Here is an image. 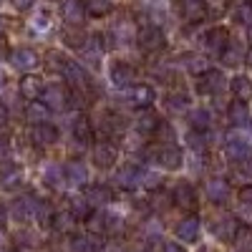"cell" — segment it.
I'll return each mask as SVG.
<instances>
[{
	"label": "cell",
	"mask_w": 252,
	"mask_h": 252,
	"mask_svg": "<svg viewBox=\"0 0 252 252\" xmlns=\"http://www.w3.org/2000/svg\"><path fill=\"white\" fill-rule=\"evenodd\" d=\"M40 101L46 103L51 111H66L73 101V94L68 86H61V83H53V86H46L43 94H40Z\"/></svg>",
	"instance_id": "3957f363"
},
{
	"label": "cell",
	"mask_w": 252,
	"mask_h": 252,
	"mask_svg": "<svg viewBox=\"0 0 252 252\" xmlns=\"http://www.w3.org/2000/svg\"><path fill=\"white\" fill-rule=\"evenodd\" d=\"M174 8H177L179 18L187 20V23H202L209 15V8H207L204 0H177Z\"/></svg>",
	"instance_id": "ba28073f"
},
{
	"label": "cell",
	"mask_w": 252,
	"mask_h": 252,
	"mask_svg": "<svg viewBox=\"0 0 252 252\" xmlns=\"http://www.w3.org/2000/svg\"><path fill=\"white\" fill-rule=\"evenodd\" d=\"M124 98H126L124 103L129 109H149L157 98V94L146 83H134V86H129V94H124Z\"/></svg>",
	"instance_id": "5b68a950"
},
{
	"label": "cell",
	"mask_w": 252,
	"mask_h": 252,
	"mask_svg": "<svg viewBox=\"0 0 252 252\" xmlns=\"http://www.w3.org/2000/svg\"><path fill=\"white\" fill-rule=\"evenodd\" d=\"M139 177H141L139 166L126 164V166H121V169L116 172L114 182H116V187H121V189H136V187H139Z\"/></svg>",
	"instance_id": "d4e9b609"
},
{
	"label": "cell",
	"mask_w": 252,
	"mask_h": 252,
	"mask_svg": "<svg viewBox=\"0 0 252 252\" xmlns=\"http://www.w3.org/2000/svg\"><path fill=\"white\" fill-rule=\"evenodd\" d=\"M229 43V31L224 26H212L207 28V33L202 35V46L209 56H222V51Z\"/></svg>",
	"instance_id": "277c9868"
},
{
	"label": "cell",
	"mask_w": 252,
	"mask_h": 252,
	"mask_svg": "<svg viewBox=\"0 0 252 252\" xmlns=\"http://www.w3.org/2000/svg\"><path fill=\"white\" fill-rule=\"evenodd\" d=\"M172 202L177 207H182V209H194L197 207V189H194V184L187 182V179L177 182L174 192H172Z\"/></svg>",
	"instance_id": "5bb4252c"
},
{
	"label": "cell",
	"mask_w": 252,
	"mask_h": 252,
	"mask_svg": "<svg viewBox=\"0 0 252 252\" xmlns=\"http://www.w3.org/2000/svg\"><path fill=\"white\" fill-rule=\"evenodd\" d=\"M154 136H157V139H159L161 144H172V141H174V129H172V126L166 124V121H161Z\"/></svg>",
	"instance_id": "bcb514c9"
},
{
	"label": "cell",
	"mask_w": 252,
	"mask_h": 252,
	"mask_svg": "<svg viewBox=\"0 0 252 252\" xmlns=\"http://www.w3.org/2000/svg\"><path fill=\"white\" fill-rule=\"evenodd\" d=\"M71 212H73L78 220H89V217L94 215V204H91L86 197H78V199L71 202Z\"/></svg>",
	"instance_id": "ee69618b"
},
{
	"label": "cell",
	"mask_w": 252,
	"mask_h": 252,
	"mask_svg": "<svg viewBox=\"0 0 252 252\" xmlns=\"http://www.w3.org/2000/svg\"><path fill=\"white\" fill-rule=\"evenodd\" d=\"M63 172H66V182H68V184L83 187V184L89 182V166H86V161H81V159H71V161H66Z\"/></svg>",
	"instance_id": "cb8c5ba5"
},
{
	"label": "cell",
	"mask_w": 252,
	"mask_h": 252,
	"mask_svg": "<svg viewBox=\"0 0 252 252\" xmlns=\"http://www.w3.org/2000/svg\"><path fill=\"white\" fill-rule=\"evenodd\" d=\"M212 232L222 240V242H229V240H235V235H237V229H240V224H237V217L235 215H220V217H215L212 220Z\"/></svg>",
	"instance_id": "9a60e30c"
},
{
	"label": "cell",
	"mask_w": 252,
	"mask_h": 252,
	"mask_svg": "<svg viewBox=\"0 0 252 252\" xmlns=\"http://www.w3.org/2000/svg\"><path fill=\"white\" fill-rule=\"evenodd\" d=\"M139 187L146 189V192H154V189L161 187V177L157 172H149V169H141V177H139Z\"/></svg>",
	"instance_id": "f6af8a7d"
},
{
	"label": "cell",
	"mask_w": 252,
	"mask_h": 252,
	"mask_svg": "<svg viewBox=\"0 0 252 252\" xmlns=\"http://www.w3.org/2000/svg\"><path fill=\"white\" fill-rule=\"evenodd\" d=\"M8 215H10V209L3 204V202H0V227H3L5 224V220H8Z\"/></svg>",
	"instance_id": "6f0895ef"
},
{
	"label": "cell",
	"mask_w": 252,
	"mask_h": 252,
	"mask_svg": "<svg viewBox=\"0 0 252 252\" xmlns=\"http://www.w3.org/2000/svg\"><path fill=\"white\" fill-rule=\"evenodd\" d=\"M136 43H139L141 53L152 56V53H159L166 46V35H164V31L159 26L149 23V26H144V28L136 31Z\"/></svg>",
	"instance_id": "7a4b0ae2"
},
{
	"label": "cell",
	"mask_w": 252,
	"mask_h": 252,
	"mask_svg": "<svg viewBox=\"0 0 252 252\" xmlns=\"http://www.w3.org/2000/svg\"><path fill=\"white\" fill-rule=\"evenodd\" d=\"M237 199H240V204L252 207V184H247V187L240 189V192H237Z\"/></svg>",
	"instance_id": "f907efd6"
},
{
	"label": "cell",
	"mask_w": 252,
	"mask_h": 252,
	"mask_svg": "<svg viewBox=\"0 0 252 252\" xmlns=\"http://www.w3.org/2000/svg\"><path fill=\"white\" fill-rule=\"evenodd\" d=\"M91 157H94L96 166H101V169H109V166H114L116 159H119V149H116V144H111V141H106V139H101V141L94 144Z\"/></svg>",
	"instance_id": "7c38bea8"
},
{
	"label": "cell",
	"mask_w": 252,
	"mask_h": 252,
	"mask_svg": "<svg viewBox=\"0 0 252 252\" xmlns=\"http://www.w3.org/2000/svg\"><path fill=\"white\" fill-rule=\"evenodd\" d=\"M237 174H240L242 179L252 182V154H250V157H245L242 161H237Z\"/></svg>",
	"instance_id": "7dc6e473"
},
{
	"label": "cell",
	"mask_w": 252,
	"mask_h": 252,
	"mask_svg": "<svg viewBox=\"0 0 252 252\" xmlns=\"http://www.w3.org/2000/svg\"><path fill=\"white\" fill-rule=\"evenodd\" d=\"M83 197H86L94 207H106L109 202H114V192H111V187H106V184H86Z\"/></svg>",
	"instance_id": "7402d4cb"
},
{
	"label": "cell",
	"mask_w": 252,
	"mask_h": 252,
	"mask_svg": "<svg viewBox=\"0 0 252 252\" xmlns=\"http://www.w3.org/2000/svg\"><path fill=\"white\" fill-rule=\"evenodd\" d=\"M63 40H66L71 48H81L89 40V35L81 31V26H66V31H63Z\"/></svg>",
	"instance_id": "74e56055"
},
{
	"label": "cell",
	"mask_w": 252,
	"mask_h": 252,
	"mask_svg": "<svg viewBox=\"0 0 252 252\" xmlns=\"http://www.w3.org/2000/svg\"><path fill=\"white\" fill-rule=\"evenodd\" d=\"M43 81H40L38 76H33V73H26L23 78H20V83H18V91H20V96H23L26 101H38L40 98V94H43Z\"/></svg>",
	"instance_id": "603a6c76"
},
{
	"label": "cell",
	"mask_w": 252,
	"mask_h": 252,
	"mask_svg": "<svg viewBox=\"0 0 252 252\" xmlns=\"http://www.w3.org/2000/svg\"><path fill=\"white\" fill-rule=\"evenodd\" d=\"M31 141L35 146H53L58 141V129L53 124L43 121V124H33V131H31Z\"/></svg>",
	"instance_id": "ffe728a7"
},
{
	"label": "cell",
	"mask_w": 252,
	"mask_h": 252,
	"mask_svg": "<svg viewBox=\"0 0 252 252\" xmlns=\"http://www.w3.org/2000/svg\"><path fill=\"white\" fill-rule=\"evenodd\" d=\"M166 109L174 111V114H182L189 109V96L187 91H172V94H166Z\"/></svg>",
	"instance_id": "8d00e7d4"
},
{
	"label": "cell",
	"mask_w": 252,
	"mask_h": 252,
	"mask_svg": "<svg viewBox=\"0 0 252 252\" xmlns=\"http://www.w3.org/2000/svg\"><path fill=\"white\" fill-rule=\"evenodd\" d=\"M235 20L245 28H252V0H240L235 5Z\"/></svg>",
	"instance_id": "ab89813d"
},
{
	"label": "cell",
	"mask_w": 252,
	"mask_h": 252,
	"mask_svg": "<svg viewBox=\"0 0 252 252\" xmlns=\"http://www.w3.org/2000/svg\"><path fill=\"white\" fill-rule=\"evenodd\" d=\"M199 232H202V224H199V220L197 217H182L179 222H177V227H174V235L182 240V242H197L199 240Z\"/></svg>",
	"instance_id": "d6986e66"
},
{
	"label": "cell",
	"mask_w": 252,
	"mask_h": 252,
	"mask_svg": "<svg viewBox=\"0 0 252 252\" xmlns=\"http://www.w3.org/2000/svg\"><path fill=\"white\" fill-rule=\"evenodd\" d=\"M159 124H161V119H159V114L152 111V109H141V114H139L136 121H134L136 131H139L141 136H154L157 129H159Z\"/></svg>",
	"instance_id": "44dd1931"
},
{
	"label": "cell",
	"mask_w": 252,
	"mask_h": 252,
	"mask_svg": "<svg viewBox=\"0 0 252 252\" xmlns=\"http://www.w3.org/2000/svg\"><path fill=\"white\" fill-rule=\"evenodd\" d=\"M126 129V119L119 114H106L103 116V131L106 134H121Z\"/></svg>",
	"instance_id": "7bdbcfd3"
},
{
	"label": "cell",
	"mask_w": 252,
	"mask_h": 252,
	"mask_svg": "<svg viewBox=\"0 0 252 252\" xmlns=\"http://www.w3.org/2000/svg\"><path fill=\"white\" fill-rule=\"evenodd\" d=\"M204 194H207V199L212 204L227 202V197H229V182L222 179V177H209L204 182Z\"/></svg>",
	"instance_id": "e0dca14e"
},
{
	"label": "cell",
	"mask_w": 252,
	"mask_h": 252,
	"mask_svg": "<svg viewBox=\"0 0 252 252\" xmlns=\"http://www.w3.org/2000/svg\"><path fill=\"white\" fill-rule=\"evenodd\" d=\"M10 157H13V149H10V141H8V139H0V164H5V161H10Z\"/></svg>",
	"instance_id": "681fc988"
},
{
	"label": "cell",
	"mask_w": 252,
	"mask_h": 252,
	"mask_svg": "<svg viewBox=\"0 0 252 252\" xmlns=\"http://www.w3.org/2000/svg\"><path fill=\"white\" fill-rule=\"evenodd\" d=\"M71 63V58L66 53H61V51H48L46 53V68L53 71V73H63V68H66Z\"/></svg>",
	"instance_id": "d590c367"
},
{
	"label": "cell",
	"mask_w": 252,
	"mask_h": 252,
	"mask_svg": "<svg viewBox=\"0 0 252 252\" xmlns=\"http://www.w3.org/2000/svg\"><path fill=\"white\" fill-rule=\"evenodd\" d=\"M73 136H76V141H81V144H89V141L94 139V126H91V121H89L86 116H81V119L73 121Z\"/></svg>",
	"instance_id": "e575fe53"
},
{
	"label": "cell",
	"mask_w": 252,
	"mask_h": 252,
	"mask_svg": "<svg viewBox=\"0 0 252 252\" xmlns=\"http://www.w3.org/2000/svg\"><path fill=\"white\" fill-rule=\"evenodd\" d=\"M83 5H86V13L91 18H106L114 10L111 0H83Z\"/></svg>",
	"instance_id": "836d02e7"
},
{
	"label": "cell",
	"mask_w": 252,
	"mask_h": 252,
	"mask_svg": "<svg viewBox=\"0 0 252 252\" xmlns=\"http://www.w3.org/2000/svg\"><path fill=\"white\" fill-rule=\"evenodd\" d=\"M18 245H23V247H38V237L33 232H28V229H23V232H18Z\"/></svg>",
	"instance_id": "c3c4849f"
},
{
	"label": "cell",
	"mask_w": 252,
	"mask_h": 252,
	"mask_svg": "<svg viewBox=\"0 0 252 252\" xmlns=\"http://www.w3.org/2000/svg\"><path fill=\"white\" fill-rule=\"evenodd\" d=\"M43 179H46L48 187L61 189L63 182H66V172H63V166H61V164H48L46 169H43Z\"/></svg>",
	"instance_id": "d6a6232c"
},
{
	"label": "cell",
	"mask_w": 252,
	"mask_h": 252,
	"mask_svg": "<svg viewBox=\"0 0 252 252\" xmlns=\"http://www.w3.org/2000/svg\"><path fill=\"white\" fill-rule=\"evenodd\" d=\"M38 212H40V202L35 197H18L13 202V207H10V215L18 222H23V224L38 220Z\"/></svg>",
	"instance_id": "9c48e42d"
},
{
	"label": "cell",
	"mask_w": 252,
	"mask_h": 252,
	"mask_svg": "<svg viewBox=\"0 0 252 252\" xmlns=\"http://www.w3.org/2000/svg\"><path fill=\"white\" fill-rule=\"evenodd\" d=\"M227 89V81L222 76V71H212L207 68L204 73H199V81H197V91L202 96H222V91Z\"/></svg>",
	"instance_id": "8992f818"
},
{
	"label": "cell",
	"mask_w": 252,
	"mask_h": 252,
	"mask_svg": "<svg viewBox=\"0 0 252 252\" xmlns=\"http://www.w3.org/2000/svg\"><path fill=\"white\" fill-rule=\"evenodd\" d=\"M245 56H247V51L240 43H235V40H229L227 48L222 51V63H224V66H237V63L245 61Z\"/></svg>",
	"instance_id": "1f68e13d"
},
{
	"label": "cell",
	"mask_w": 252,
	"mask_h": 252,
	"mask_svg": "<svg viewBox=\"0 0 252 252\" xmlns=\"http://www.w3.org/2000/svg\"><path fill=\"white\" fill-rule=\"evenodd\" d=\"M15 10H31L35 5V0H10Z\"/></svg>",
	"instance_id": "f5cc1de1"
},
{
	"label": "cell",
	"mask_w": 252,
	"mask_h": 252,
	"mask_svg": "<svg viewBox=\"0 0 252 252\" xmlns=\"http://www.w3.org/2000/svg\"><path fill=\"white\" fill-rule=\"evenodd\" d=\"M33 28H35V31H46V28H48V15H46V13L35 15V18H33Z\"/></svg>",
	"instance_id": "816d5d0a"
},
{
	"label": "cell",
	"mask_w": 252,
	"mask_h": 252,
	"mask_svg": "<svg viewBox=\"0 0 252 252\" xmlns=\"http://www.w3.org/2000/svg\"><path fill=\"white\" fill-rule=\"evenodd\" d=\"M98 240L94 237V232L91 235H86V232H83V235H73L71 237V250L73 252H98Z\"/></svg>",
	"instance_id": "f1b7e54d"
},
{
	"label": "cell",
	"mask_w": 252,
	"mask_h": 252,
	"mask_svg": "<svg viewBox=\"0 0 252 252\" xmlns=\"http://www.w3.org/2000/svg\"><path fill=\"white\" fill-rule=\"evenodd\" d=\"M229 89H232L235 98L250 101V98H252V78H250V76H235L232 83H229Z\"/></svg>",
	"instance_id": "f546056e"
},
{
	"label": "cell",
	"mask_w": 252,
	"mask_h": 252,
	"mask_svg": "<svg viewBox=\"0 0 252 252\" xmlns=\"http://www.w3.org/2000/svg\"><path fill=\"white\" fill-rule=\"evenodd\" d=\"M10 63H13V68L23 71V73H31L33 68H38L40 58H38V53L33 48H15V51H10Z\"/></svg>",
	"instance_id": "2e32d148"
},
{
	"label": "cell",
	"mask_w": 252,
	"mask_h": 252,
	"mask_svg": "<svg viewBox=\"0 0 252 252\" xmlns=\"http://www.w3.org/2000/svg\"><path fill=\"white\" fill-rule=\"evenodd\" d=\"M161 252H187V250H184L182 245H177V242H164Z\"/></svg>",
	"instance_id": "11a10c76"
},
{
	"label": "cell",
	"mask_w": 252,
	"mask_h": 252,
	"mask_svg": "<svg viewBox=\"0 0 252 252\" xmlns=\"http://www.w3.org/2000/svg\"><path fill=\"white\" fill-rule=\"evenodd\" d=\"M8 119H10V111H8L5 103L0 101V126H5V124H8Z\"/></svg>",
	"instance_id": "9f6ffc18"
},
{
	"label": "cell",
	"mask_w": 252,
	"mask_h": 252,
	"mask_svg": "<svg viewBox=\"0 0 252 252\" xmlns=\"http://www.w3.org/2000/svg\"><path fill=\"white\" fill-rule=\"evenodd\" d=\"M189 126H192L194 131H209L212 129V114H209L207 109L189 111Z\"/></svg>",
	"instance_id": "4dcf8cb0"
},
{
	"label": "cell",
	"mask_w": 252,
	"mask_h": 252,
	"mask_svg": "<svg viewBox=\"0 0 252 252\" xmlns=\"http://www.w3.org/2000/svg\"><path fill=\"white\" fill-rule=\"evenodd\" d=\"M161 169H166V172H174V169H179L182 166V161H184V154H182V149L177 144H161L159 149L154 152V157H152Z\"/></svg>",
	"instance_id": "52a82bcc"
},
{
	"label": "cell",
	"mask_w": 252,
	"mask_h": 252,
	"mask_svg": "<svg viewBox=\"0 0 252 252\" xmlns=\"http://www.w3.org/2000/svg\"><path fill=\"white\" fill-rule=\"evenodd\" d=\"M48 116H51V109L46 106L43 101H28L26 119H28L31 124H43V121H48Z\"/></svg>",
	"instance_id": "83f0119b"
},
{
	"label": "cell",
	"mask_w": 252,
	"mask_h": 252,
	"mask_svg": "<svg viewBox=\"0 0 252 252\" xmlns=\"http://www.w3.org/2000/svg\"><path fill=\"white\" fill-rule=\"evenodd\" d=\"M109 33L114 35V40H116V43H131V40H136V28H134V23H131V20H126V18L116 20V23H114V28H111Z\"/></svg>",
	"instance_id": "484cf974"
},
{
	"label": "cell",
	"mask_w": 252,
	"mask_h": 252,
	"mask_svg": "<svg viewBox=\"0 0 252 252\" xmlns=\"http://www.w3.org/2000/svg\"><path fill=\"white\" fill-rule=\"evenodd\" d=\"M86 15L89 13H86L83 0H63L61 3V18L66 20V26H81Z\"/></svg>",
	"instance_id": "ac0fdd59"
},
{
	"label": "cell",
	"mask_w": 252,
	"mask_h": 252,
	"mask_svg": "<svg viewBox=\"0 0 252 252\" xmlns=\"http://www.w3.org/2000/svg\"><path fill=\"white\" fill-rule=\"evenodd\" d=\"M3 31H5V18L0 15V35H3Z\"/></svg>",
	"instance_id": "91938a15"
},
{
	"label": "cell",
	"mask_w": 252,
	"mask_h": 252,
	"mask_svg": "<svg viewBox=\"0 0 252 252\" xmlns=\"http://www.w3.org/2000/svg\"><path fill=\"white\" fill-rule=\"evenodd\" d=\"M5 252H18V250H5Z\"/></svg>",
	"instance_id": "94428289"
},
{
	"label": "cell",
	"mask_w": 252,
	"mask_h": 252,
	"mask_svg": "<svg viewBox=\"0 0 252 252\" xmlns=\"http://www.w3.org/2000/svg\"><path fill=\"white\" fill-rule=\"evenodd\" d=\"M232 242H235L237 252H252V227H240Z\"/></svg>",
	"instance_id": "b9f144b4"
},
{
	"label": "cell",
	"mask_w": 252,
	"mask_h": 252,
	"mask_svg": "<svg viewBox=\"0 0 252 252\" xmlns=\"http://www.w3.org/2000/svg\"><path fill=\"white\" fill-rule=\"evenodd\" d=\"M109 76H111V83L116 89H129L136 83V68L126 61H116L109 71Z\"/></svg>",
	"instance_id": "8fae6325"
},
{
	"label": "cell",
	"mask_w": 252,
	"mask_h": 252,
	"mask_svg": "<svg viewBox=\"0 0 252 252\" xmlns=\"http://www.w3.org/2000/svg\"><path fill=\"white\" fill-rule=\"evenodd\" d=\"M5 58H10V48H8V40L0 35V61H5Z\"/></svg>",
	"instance_id": "db71d44e"
},
{
	"label": "cell",
	"mask_w": 252,
	"mask_h": 252,
	"mask_svg": "<svg viewBox=\"0 0 252 252\" xmlns=\"http://www.w3.org/2000/svg\"><path fill=\"white\" fill-rule=\"evenodd\" d=\"M182 61H184V68H187L189 73H197V76H199V73H204V71L209 68L207 58H204V56H197V53H187Z\"/></svg>",
	"instance_id": "f35d334b"
},
{
	"label": "cell",
	"mask_w": 252,
	"mask_h": 252,
	"mask_svg": "<svg viewBox=\"0 0 252 252\" xmlns=\"http://www.w3.org/2000/svg\"><path fill=\"white\" fill-rule=\"evenodd\" d=\"M89 229L94 235H114L121 229V220L109 212H94L89 217Z\"/></svg>",
	"instance_id": "30bf717a"
},
{
	"label": "cell",
	"mask_w": 252,
	"mask_h": 252,
	"mask_svg": "<svg viewBox=\"0 0 252 252\" xmlns=\"http://www.w3.org/2000/svg\"><path fill=\"white\" fill-rule=\"evenodd\" d=\"M224 116L227 121L235 126V129H247V126L252 124V114H250V106H247V101H232L229 106L224 109Z\"/></svg>",
	"instance_id": "4fadbf2b"
},
{
	"label": "cell",
	"mask_w": 252,
	"mask_h": 252,
	"mask_svg": "<svg viewBox=\"0 0 252 252\" xmlns=\"http://www.w3.org/2000/svg\"><path fill=\"white\" fill-rule=\"evenodd\" d=\"M20 182H23V172H20L18 166H8V169L0 174V187H5V189H15Z\"/></svg>",
	"instance_id": "60d3db41"
},
{
	"label": "cell",
	"mask_w": 252,
	"mask_h": 252,
	"mask_svg": "<svg viewBox=\"0 0 252 252\" xmlns=\"http://www.w3.org/2000/svg\"><path fill=\"white\" fill-rule=\"evenodd\" d=\"M252 152V136H247V129H232L224 136V159L242 161Z\"/></svg>",
	"instance_id": "6da1fadb"
},
{
	"label": "cell",
	"mask_w": 252,
	"mask_h": 252,
	"mask_svg": "<svg viewBox=\"0 0 252 252\" xmlns=\"http://www.w3.org/2000/svg\"><path fill=\"white\" fill-rule=\"evenodd\" d=\"M76 222H78V217L71 212H66V209H63V212H56L53 215V220H51V224H53V229L56 232H61V235H71L73 229H76Z\"/></svg>",
	"instance_id": "4316f807"
},
{
	"label": "cell",
	"mask_w": 252,
	"mask_h": 252,
	"mask_svg": "<svg viewBox=\"0 0 252 252\" xmlns=\"http://www.w3.org/2000/svg\"><path fill=\"white\" fill-rule=\"evenodd\" d=\"M245 63H250V66H252V46L247 48V56H245Z\"/></svg>",
	"instance_id": "680465c9"
}]
</instances>
